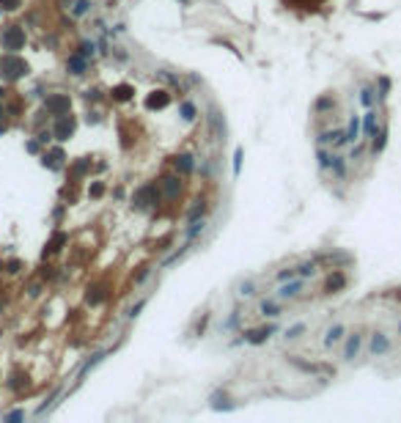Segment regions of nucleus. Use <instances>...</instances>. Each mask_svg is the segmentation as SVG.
<instances>
[{
    "mask_svg": "<svg viewBox=\"0 0 401 423\" xmlns=\"http://www.w3.org/2000/svg\"><path fill=\"white\" fill-rule=\"evenodd\" d=\"M300 291V283H291V286H283V291H280V297H294V294Z\"/></svg>",
    "mask_w": 401,
    "mask_h": 423,
    "instance_id": "obj_22",
    "label": "nucleus"
},
{
    "mask_svg": "<svg viewBox=\"0 0 401 423\" xmlns=\"http://www.w3.org/2000/svg\"><path fill=\"white\" fill-rule=\"evenodd\" d=\"M130 97H132V85H116V88H113V99L126 102Z\"/></svg>",
    "mask_w": 401,
    "mask_h": 423,
    "instance_id": "obj_14",
    "label": "nucleus"
},
{
    "mask_svg": "<svg viewBox=\"0 0 401 423\" xmlns=\"http://www.w3.org/2000/svg\"><path fill=\"white\" fill-rule=\"evenodd\" d=\"M379 88H382V97H385V94H388V88H390V80H388V77L379 80Z\"/></svg>",
    "mask_w": 401,
    "mask_h": 423,
    "instance_id": "obj_28",
    "label": "nucleus"
},
{
    "mask_svg": "<svg viewBox=\"0 0 401 423\" xmlns=\"http://www.w3.org/2000/svg\"><path fill=\"white\" fill-rule=\"evenodd\" d=\"M20 3H22V0H0V9L14 11V9H20Z\"/></svg>",
    "mask_w": 401,
    "mask_h": 423,
    "instance_id": "obj_21",
    "label": "nucleus"
},
{
    "mask_svg": "<svg viewBox=\"0 0 401 423\" xmlns=\"http://www.w3.org/2000/svg\"><path fill=\"white\" fill-rule=\"evenodd\" d=\"M0 44H3L6 52H17L25 47V30L20 25H6L3 33H0Z\"/></svg>",
    "mask_w": 401,
    "mask_h": 423,
    "instance_id": "obj_2",
    "label": "nucleus"
},
{
    "mask_svg": "<svg viewBox=\"0 0 401 423\" xmlns=\"http://www.w3.org/2000/svg\"><path fill=\"white\" fill-rule=\"evenodd\" d=\"M0 75H3V80H20L28 75V63L17 52H9L0 58Z\"/></svg>",
    "mask_w": 401,
    "mask_h": 423,
    "instance_id": "obj_1",
    "label": "nucleus"
},
{
    "mask_svg": "<svg viewBox=\"0 0 401 423\" xmlns=\"http://www.w3.org/2000/svg\"><path fill=\"white\" fill-rule=\"evenodd\" d=\"M302 330H305V327H302V324H297V327H291V330H288V338H297V335H300Z\"/></svg>",
    "mask_w": 401,
    "mask_h": 423,
    "instance_id": "obj_27",
    "label": "nucleus"
},
{
    "mask_svg": "<svg viewBox=\"0 0 401 423\" xmlns=\"http://www.w3.org/2000/svg\"><path fill=\"white\" fill-rule=\"evenodd\" d=\"M371 99H374V97H371V91L366 88V91H363V102H366V105H371Z\"/></svg>",
    "mask_w": 401,
    "mask_h": 423,
    "instance_id": "obj_31",
    "label": "nucleus"
},
{
    "mask_svg": "<svg viewBox=\"0 0 401 423\" xmlns=\"http://www.w3.org/2000/svg\"><path fill=\"white\" fill-rule=\"evenodd\" d=\"M61 162H63V151H61V149H55V151H50V154H44V165L52 168V171H58Z\"/></svg>",
    "mask_w": 401,
    "mask_h": 423,
    "instance_id": "obj_9",
    "label": "nucleus"
},
{
    "mask_svg": "<svg viewBox=\"0 0 401 423\" xmlns=\"http://www.w3.org/2000/svg\"><path fill=\"white\" fill-rule=\"evenodd\" d=\"M69 107H71V99L66 94H52V97H47V102H44V110L50 116H66Z\"/></svg>",
    "mask_w": 401,
    "mask_h": 423,
    "instance_id": "obj_3",
    "label": "nucleus"
},
{
    "mask_svg": "<svg viewBox=\"0 0 401 423\" xmlns=\"http://www.w3.org/2000/svg\"><path fill=\"white\" fill-rule=\"evenodd\" d=\"M341 333H343V327H341V324H335V327H333V330H330V333H327V338H324V344H327V346H333V344H335V341H338V338H341Z\"/></svg>",
    "mask_w": 401,
    "mask_h": 423,
    "instance_id": "obj_17",
    "label": "nucleus"
},
{
    "mask_svg": "<svg viewBox=\"0 0 401 423\" xmlns=\"http://www.w3.org/2000/svg\"><path fill=\"white\" fill-rule=\"evenodd\" d=\"M52 135H55L58 140H69L71 135H75V118H71L69 113H66V116H58V124H55Z\"/></svg>",
    "mask_w": 401,
    "mask_h": 423,
    "instance_id": "obj_4",
    "label": "nucleus"
},
{
    "mask_svg": "<svg viewBox=\"0 0 401 423\" xmlns=\"http://www.w3.org/2000/svg\"><path fill=\"white\" fill-rule=\"evenodd\" d=\"M162 187H165V198H171V201L181 193V185H179V179H176V176H165Z\"/></svg>",
    "mask_w": 401,
    "mask_h": 423,
    "instance_id": "obj_7",
    "label": "nucleus"
},
{
    "mask_svg": "<svg viewBox=\"0 0 401 423\" xmlns=\"http://www.w3.org/2000/svg\"><path fill=\"white\" fill-rule=\"evenodd\" d=\"M66 69L71 71V75H83V69H85V61H83V55H71L69 63H66Z\"/></svg>",
    "mask_w": 401,
    "mask_h": 423,
    "instance_id": "obj_11",
    "label": "nucleus"
},
{
    "mask_svg": "<svg viewBox=\"0 0 401 423\" xmlns=\"http://www.w3.org/2000/svg\"><path fill=\"white\" fill-rule=\"evenodd\" d=\"M66 239H69L66 234H55V236H52V242H50V245H47V250H44V256H47V253H55V250H61V245H63V242H66Z\"/></svg>",
    "mask_w": 401,
    "mask_h": 423,
    "instance_id": "obj_15",
    "label": "nucleus"
},
{
    "mask_svg": "<svg viewBox=\"0 0 401 423\" xmlns=\"http://www.w3.org/2000/svg\"><path fill=\"white\" fill-rule=\"evenodd\" d=\"M85 9H88V3H85V0H80V3H77V9H75V11H77V14H83Z\"/></svg>",
    "mask_w": 401,
    "mask_h": 423,
    "instance_id": "obj_30",
    "label": "nucleus"
},
{
    "mask_svg": "<svg viewBox=\"0 0 401 423\" xmlns=\"http://www.w3.org/2000/svg\"><path fill=\"white\" fill-rule=\"evenodd\" d=\"M269 333H272V327H267V330H256V333H250V341L253 344H261L264 338H269Z\"/></svg>",
    "mask_w": 401,
    "mask_h": 423,
    "instance_id": "obj_19",
    "label": "nucleus"
},
{
    "mask_svg": "<svg viewBox=\"0 0 401 423\" xmlns=\"http://www.w3.org/2000/svg\"><path fill=\"white\" fill-rule=\"evenodd\" d=\"M242 294H253V283H242Z\"/></svg>",
    "mask_w": 401,
    "mask_h": 423,
    "instance_id": "obj_32",
    "label": "nucleus"
},
{
    "mask_svg": "<svg viewBox=\"0 0 401 423\" xmlns=\"http://www.w3.org/2000/svg\"><path fill=\"white\" fill-rule=\"evenodd\" d=\"M343 286H347V278H343L341 272H335V275H330V278H327V286H324V291H327V294H335L338 289H343Z\"/></svg>",
    "mask_w": 401,
    "mask_h": 423,
    "instance_id": "obj_8",
    "label": "nucleus"
},
{
    "mask_svg": "<svg viewBox=\"0 0 401 423\" xmlns=\"http://www.w3.org/2000/svg\"><path fill=\"white\" fill-rule=\"evenodd\" d=\"M388 346H390L388 338H385L382 333H376L374 341H371V352H374V355H382V352H388Z\"/></svg>",
    "mask_w": 401,
    "mask_h": 423,
    "instance_id": "obj_10",
    "label": "nucleus"
},
{
    "mask_svg": "<svg viewBox=\"0 0 401 423\" xmlns=\"http://www.w3.org/2000/svg\"><path fill=\"white\" fill-rule=\"evenodd\" d=\"M357 349H360V335H352L349 344H347V360H352V357L357 355Z\"/></svg>",
    "mask_w": 401,
    "mask_h": 423,
    "instance_id": "obj_16",
    "label": "nucleus"
},
{
    "mask_svg": "<svg viewBox=\"0 0 401 423\" xmlns=\"http://www.w3.org/2000/svg\"><path fill=\"white\" fill-rule=\"evenodd\" d=\"M261 310H264V314H267V316H278V308L272 305V302H264V305H261Z\"/></svg>",
    "mask_w": 401,
    "mask_h": 423,
    "instance_id": "obj_24",
    "label": "nucleus"
},
{
    "mask_svg": "<svg viewBox=\"0 0 401 423\" xmlns=\"http://www.w3.org/2000/svg\"><path fill=\"white\" fill-rule=\"evenodd\" d=\"M181 118H184V121H192V118H195V107H192L190 102H184V105H181Z\"/></svg>",
    "mask_w": 401,
    "mask_h": 423,
    "instance_id": "obj_20",
    "label": "nucleus"
},
{
    "mask_svg": "<svg viewBox=\"0 0 401 423\" xmlns=\"http://www.w3.org/2000/svg\"><path fill=\"white\" fill-rule=\"evenodd\" d=\"M357 130H360V121H357V116H355V118L349 121V132L343 135L341 140H355V138H357Z\"/></svg>",
    "mask_w": 401,
    "mask_h": 423,
    "instance_id": "obj_18",
    "label": "nucleus"
},
{
    "mask_svg": "<svg viewBox=\"0 0 401 423\" xmlns=\"http://www.w3.org/2000/svg\"><path fill=\"white\" fill-rule=\"evenodd\" d=\"M102 193H105V187H102V185H99V181H96V185L91 187V195H94V198H99Z\"/></svg>",
    "mask_w": 401,
    "mask_h": 423,
    "instance_id": "obj_26",
    "label": "nucleus"
},
{
    "mask_svg": "<svg viewBox=\"0 0 401 423\" xmlns=\"http://www.w3.org/2000/svg\"><path fill=\"white\" fill-rule=\"evenodd\" d=\"M0 118H3V105H0Z\"/></svg>",
    "mask_w": 401,
    "mask_h": 423,
    "instance_id": "obj_33",
    "label": "nucleus"
},
{
    "mask_svg": "<svg viewBox=\"0 0 401 423\" xmlns=\"http://www.w3.org/2000/svg\"><path fill=\"white\" fill-rule=\"evenodd\" d=\"M157 201H159V193H157L154 185H146L138 195H135V206H138V209H146V206L157 204Z\"/></svg>",
    "mask_w": 401,
    "mask_h": 423,
    "instance_id": "obj_5",
    "label": "nucleus"
},
{
    "mask_svg": "<svg viewBox=\"0 0 401 423\" xmlns=\"http://www.w3.org/2000/svg\"><path fill=\"white\" fill-rule=\"evenodd\" d=\"M308 272H314V264H302L300 267V275H308Z\"/></svg>",
    "mask_w": 401,
    "mask_h": 423,
    "instance_id": "obj_29",
    "label": "nucleus"
},
{
    "mask_svg": "<svg viewBox=\"0 0 401 423\" xmlns=\"http://www.w3.org/2000/svg\"><path fill=\"white\" fill-rule=\"evenodd\" d=\"M176 171H179V173H190L192 171V157L190 154L176 157Z\"/></svg>",
    "mask_w": 401,
    "mask_h": 423,
    "instance_id": "obj_13",
    "label": "nucleus"
},
{
    "mask_svg": "<svg viewBox=\"0 0 401 423\" xmlns=\"http://www.w3.org/2000/svg\"><path fill=\"white\" fill-rule=\"evenodd\" d=\"M291 9H319V6L324 3V0H286Z\"/></svg>",
    "mask_w": 401,
    "mask_h": 423,
    "instance_id": "obj_12",
    "label": "nucleus"
},
{
    "mask_svg": "<svg viewBox=\"0 0 401 423\" xmlns=\"http://www.w3.org/2000/svg\"><path fill=\"white\" fill-rule=\"evenodd\" d=\"M168 102H171L168 91H151L146 97V107L149 110H162V107H168Z\"/></svg>",
    "mask_w": 401,
    "mask_h": 423,
    "instance_id": "obj_6",
    "label": "nucleus"
},
{
    "mask_svg": "<svg viewBox=\"0 0 401 423\" xmlns=\"http://www.w3.org/2000/svg\"><path fill=\"white\" fill-rule=\"evenodd\" d=\"M374 130H376V126H374V113H368V116H366V132L374 135Z\"/></svg>",
    "mask_w": 401,
    "mask_h": 423,
    "instance_id": "obj_25",
    "label": "nucleus"
},
{
    "mask_svg": "<svg viewBox=\"0 0 401 423\" xmlns=\"http://www.w3.org/2000/svg\"><path fill=\"white\" fill-rule=\"evenodd\" d=\"M385 140H388V132H379V140H374V151H382L385 149Z\"/></svg>",
    "mask_w": 401,
    "mask_h": 423,
    "instance_id": "obj_23",
    "label": "nucleus"
}]
</instances>
